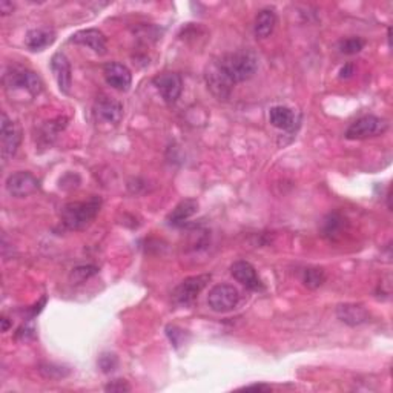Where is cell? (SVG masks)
<instances>
[{"label":"cell","instance_id":"6da1fadb","mask_svg":"<svg viewBox=\"0 0 393 393\" xmlns=\"http://www.w3.org/2000/svg\"><path fill=\"white\" fill-rule=\"evenodd\" d=\"M222 74L235 86L237 83L246 82L255 75L258 69V57L249 49H240L228 52L220 59L214 60Z\"/></svg>","mask_w":393,"mask_h":393},{"label":"cell","instance_id":"7a4b0ae2","mask_svg":"<svg viewBox=\"0 0 393 393\" xmlns=\"http://www.w3.org/2000/svg\"><path fill=\"white\" fill-rule=\"evenodd\" d=\"M102 209V198L92 195L86 202H71L62 209V224L69 231H80L90 226Z\"/></svg>","mask_w":393,"mask_h":393},{"label":"cell","instance_id":"3957f363","mask_svg":"<svg viewBox=\"0 0 393 393\" xmlns=\"http://www.w3.org/2000/svg\"><path fill=\"white\" fill-rule=\"evenodd\" d=\"M4 80L6 85V90L25 91L28 92L31 97H36L43 90L42 78L28 68L11 66L6 71Z\"/></svg>","mask_w":393,"mask_h":393},{"label":"cell","instance_id":"277c9868","mask_svg":"<svg viewBox=\"0 0 393 393\" xmlns=\"http://www.w3.org/2000/svg\"><path fill=\"white\" fill-rule=\"evenodd\" d=\"M387 131V121L377 116H363L347 128L346 138L347 140H364L370 137L381 135Z\"/></svg>","mask_w":393,"mask_h":393},{"label":"cell","instance_id":"5b68a950","mask_svg":"<svg viewBox=\"0 0 393 393\" xmlns=\"http://www.w3.org/2000/svg\"><path fill=\"white\" fill-rule=\"evenodd\" d=\"M240 303V292L231 284H217L209 291L207 304L217 313H226L237 308Z\"/></svg>","mask_w":393,"mask_h":393},{"label":"cell","instance_id":"8992f818","mask_svg":"<svg viewBox=\"0 0 393 393\" xmlns=\"http://www.w3.org/2000/svg\"><path fill=\"white\" fill-rule=\"evenodd\" d=\"M209 282H211V274H202L185 278L176 289H174V300H176L177 304L183 306L192 304L198 298V295L202 294Z\"/></svg>","mask_w":393,"mask_h":393},{"label":"cell","instance_id":"52a82bcc","mask_svg":"<svg viewBox=\"0 0 393 393\" xmlns=\"http://www.w3.org/2000/svg\"><path fill=\"white\" fill-rule=\"evenodd\" d=\"M5 186L10 195L16 198H25L36 194L40 189V181L36 176H32L31 172L19 171L11 174V176L6 179Z\"/></svg>","mask_w":393,"mask_h":393},{"label":"cell","instance_id":"ba28073f","mask_svg":"<svg viewBox=\"0 0 393 393\" xmlns=\"http://www.w3.org/2000/svg\"><path fill=\"white\" fill-rule=\"evenodd\" d=\"M94 116L97 121H102L104 125L117 126L121 117H123V107L119 100L108 97V95H102L95 100Z\"/></svg>","mask_w":393,"mask_h":393},{"label":"cell","instance_id":"9c48e42d","mask_svg":"<svg viewBox=\"0 0 393 393\" xmlns=\"http://www.w3.org/2000/svg\"><path fill=\"white\" fill-rule=\"evenodd\" d=\"M20 131L16 126L13 120L8 119L5 112H2V121H0V142H2V159L8 162L17 152V147L20 145Z\"/></svg>","mask_w":393,"mask_h":393},{"label":"cell","instance_id":"30bf717a","mask_svg":"<svg viewBox=\"0 0 393 393\" xmlns=\"http://www.w3.org/2000/svg\"><path fill=\"white\" fill-rule=\"evenodd\" d=\"M152 83L168 104L176 103L183 92V80L177 73H163L155 75Z\"/></svg>","mask_w":393,"mask_h":393},{"label":"cell","instance_id":"8fae6325","mask_svg":"<svg viewBox=\"0 0 393 393\" xmlns=\"http://www.w3.org/2000/svg\"><path fill=\"white\" fill-rule=\"evenodd\" d=\"M205 78H206L207 90L215 95V99L228 100L231 97L234 85L222 74V71L218 69L215 62H212L211 65H207L206 73H205Z\"/></svg>","mask_w":393,"mask_h":393},{"label":"cell","instance_id":"7c38bea8","mask_svg":"<svg viewBox=\"0 0 393 393\" xmlns=\"http://www.w3.org/2000/svg\"><path fill=\"white\" fill-rule=\"evenodd\" d=\"M103 75L111 88L121 92H126L131 88V83H133V74H131L128 66L119 62L104 65Z\"/></svg>","mask_w":393,"mask_h":393},{"label":"cell","instance_id":"4fadbf2b","mask_svg":"<svg viewBox=\"0 0 393 393\" xmlns=\"http://www.w3.org/2000/svg\"><path fill=\"white\" fill-rule=\"evenodd\" d=\"M51 69H52V74L56 77L60 91L64 94L71 92V86H73L71 64H69V60L64 52H56V54L52 56Z\"/></svg>","mask_w":393,"mask_h":393},{"label":"cell","instance_id":"5bb4252c","mask_svg":"<svg viewBox=\"0 0 393 393\" xmlns=\"http://www.w3.org/2000/svg\"><path fill=\"white\" fill-rule=\"evenodd\" d=\"M231 274L240 284H243L249 291L263 289V283H261L255 267L252 266L249 261H244V260L235 261V263L231 266Z\"/></svg>","mask_w":393,"mask_h":393},{"label":"cell","instance_id":"9a60e30c","mask_svg":"<svg viewBox=\"0 0 393 393\" xmlns=\"http://www.w3.org/2000/svg\"><path fill=\"white\" fill-rule=\"evenodd\" d=\"M73 43H78V45L88 47L90 49H92L95 54L99 56H104L108 52V43H107V37L104 34L99 30H83L78 31L75 34H73L71 37Z\"/></svg>","mask_w":393,"mask_h":393},{"label":"cell","instance_id":"2e32d148","mask_svg":"<svg viewBox=\"0 0 393 393\" xmlns=\"http://www.w3.org/2000/svg\"><path fill=\"white\" fill-rule=\"evenodd\" d=\"M337 317L339 321H343L347 326H361L364 322H368L370 315L369 310L364 308L363 304H355V303H346L339 304L337 308Z\"/></svg>","mask_w":393,"mask_h":393},{"label":"cell","instance_id":"e0dca14e","mask_svg":"<svg viewBox=\"0 0 393 393\" xmlns=\"http://www.w3.org/2000/svg\"><path fill=\"white\" fill-rule=\"evenodd\" d=\"M269 121L278 129L294 133L300 125V117L291 108L283 107V104H277V107H272L269 111Z\"/></svg>","mask_w":393,"mask_h":393},{"label":"cell","instance_id":"ac0fdd59","mask_svg":"<svg viewBox=\"0 0 393 393\" xmlns=\"http://www.w3.org/2000/svg\"><path fill=\"white\" fill-rule=\"evenodd\" d=\"M56 40V32L49 28H36L28 31L25 37V43L30 51H43L51 47Z\"/></svg>","mask_w":393,"mask_h":393},{"label":"cell","instance_id":"d6986e66","mask_svg":"<svg viewBox=\"0 0 393 393\" xmlns=\"http://www.w3.org/2000/svg\"><path fill=\"white\" fill-rule=\"evenodd\" d=\"M277 20V13L272 8H263V10H260L254 23V34L257 39L269 37L275 30Z\"/></svg>","mask_w":393,"mask_h":393},{"label":"cell","instance_id":"ffe728a7","mask_svg":"<svg viewBox=\"0 0 393 393\" xmlns=\"http://www.w3.org/2000/svg\"><path fill=\"white\" fill-rule=\"evenodd\" d=\"M344 228H346V218L341 214L332 212L325 218V222H322L321 232L326 238L337 240L343 235Z\"/></svg>","mask_w":393,"mask_h":393},{"label":"cell","instance_id":"44dd1931","mask_svg":"<svg viewBox=\"0 0 393 393\" xmlns=\"http://www.w3.org/2000/svg\"><path fill=\"white\" fill-rule=\"evenodd\" d=\"M197 211H198V203L195 202V200H191V198L183 200V202L179 203L176 206V209H174V211L169 214L168 222L172 226H181Z\"/></svg>","mask_w":393,"mask_h":393},{"label":"cell","instance_id":"7402d4cb","mask_svg":"<svg viewBox=\"0 0 393 393\" xmlns=\"http://www.w3.org/2000/svg\"><path fill=\"white\" fill-rule=\"evenodd\" d=\"M326 282V272L321 267H306L303 272V283L309 289H318Z\"/></svg>","mask_w":393,"mask_h":393},{"label":"cell","instance_id":"603a6c76","mask_svg":"<svg viewBox=\"0 0 393 393\" xmlns=\"http://www.w3.org/2000/svg\"><path fill=\"white\" fill-rule=\"evenodd\" d=\"M39 372L43 375V377L48 378V380H64L66 378L71 370L68 368H64V365H57V364H52V363H45L42 364L39 368Z\"/></svg>","mask_w":393,"mask_h":393},{"label":"cell","instance_id":"cb8c5ba5","mask_svg":"<svg viewBox=\"0 0 393 393\" xmlns=\"http://www.w3.org/2000/svg\"><path fill=\"white\" fill-rule=\"evenodd\" d=\"M365 47V42L360 37H349L339 42V52L346 56H355L358 52H361Z\"/></svg>","mask_w":393,"mask_h":393},{"label":"cell","instance_id":"d4e9b609","mask_svg":"<svg viewBox=\"0 0 393 393\" xmlns=\"http://www.w3.org/2000/svg\"><path fill=\"white\" fill-rule=\"evenodd\" d=\"M99 272V269L95 266H77L73 269L71 275H69V279H71L73 284H82L85 283L86 279H90L91 277H94L95 274Z\"/></svg>","mask_w":393,"mask_h":393},{"label":"cell","instance_id":"484cf974","mask_svg":"<svg viewBox=\"0 0 393 393\" xmlns=\"http://www.w3.org/2000/svg\"><path fill=\"white\" fill-rule=\"evenodd\" d=\"M117 365H119V360H117V356L114 353H103L99 358V368L104 373L114 372Z\"/></svg>","mask_w":393,"mask_h":393},{"label":"cell","instance_id":"4316f807","mask_svg":"<svg viewBox=\"0 0 393 393\" xmlns=\"http://www.w3.org/2000/svg\"><path fill=\"white\" fill-rule=\"evenodd\" d=\"M104 390L112 393H123V392H129L131 386L125 380H114L104 386Z\"/></svg>","mask_w":393,"mask_h":393},{"label":"cell","instance_id":"83f0119b","mask_svg":"<svg viewBox=\"0 0 393 393\" xmlns=\"http://www.w3.org/2000/svg\"><path fill=\"white\" fill-rule=\"evenodd\" d=\"M355 74V65L353 64H346L341 69H339V77L341 78H351Z\"/></svg>","mask_w":393,"mask_h":393},{"label":"cell","instance_id":"f1b7e54d","mask_svg":"<svg viewBox=\"0 0 393 393\" xmlns=\"http://www.w3.org/2000/svg\"><path fill=\"white\" fill-rule=\"evenodd\" d=\"M13 11H14L13 2H8V0H2V2H0V13H2V16H8Z\"/></svg>","mask_w":393,"mask_h":393},{"label":"cell","instance_id":"f546056e","mask_svg":"<svg viewBox=\"0 0 393 393\" xmlns=\"http://www.w3.org/2000/svg\"><path fill=\"white\" fill-rule=\"evenodd\" d=\"M243 390H258V392H269V390H272V389H270V386H267V384H252V386H246V387H243Z\"/></svg>","mask_w":393,"mask_h":393},{"label":"cell","instance_id":"4dcf8cb0","mask_svg":"<svg viewBox=\"0 0 393 393\" xmlns=\"http://www.w3.org/2000/svg\"><path fill=\"white\" fill-rule=\"evenodd\" d=\"M0 321H2V332H8V329H10V322H8V318L4 317Z\"/></svg>","mask_w":393,"mask_h":393}]
</instances>
